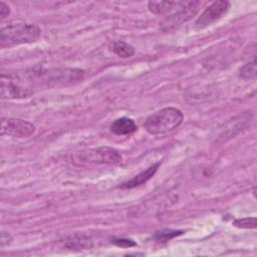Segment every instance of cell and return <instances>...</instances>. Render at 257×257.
I'll return each instance as SVG.
<instances>
[{
    "label": "cell",
    "mask_w": 257,
    "mask_h": 257,
    "mask_svg": "<svg viewBox=\"0 0 257 257\" xmlns=\"http://www.w3.org/2000/svg\"><path fill=\"white\" fill-rule=\"evenodd\" d=\"M183 112L176 107H165L149 115L144 127L151 135H164L177 128L183 121Z\"/></svg>",
    "instance_id": "obj_1"
},
{
    "label": "cell",
    "mask_w": 257,
    "mask_h": 257,
    "mask_svg": "<svg viewBox=\"0 0 257 257\" xmlns=\"http://www.w3.org/2000/svg\"><path fill=\"white\" fill-rule=\"evenodd\" d=\"M41 35V29L34 24L12 23L2 27L0 45L2 48L22 43L36 41Z\"/></svg>",
    "instance_id": "obj_2"
},
{
    "label": "cell",
    "mask_w": 257,
    "mask_h": 257,
    "mask_svg": "<svg viewBox=\"0 0 257 257\" xmlns=\"http://www.w3.org/2000/svg\"><path fill=\"white\" fill-rule=\"evenodd\" d=\"M75 160L85 164H117L121 162V155L112 148L98 147L75 155Z\"/></svg>",
    "instance_id": "obj_3"
},
{
    "label": "cell",
    "mask_w": 257,
    "mask_h": 257,
    "mask_svg": "<svg viewBox=\"0 0 257 257\" xmlns=\"http://www.w3.org/2000/svg\"><path fill=\"white\" fill-rule=\"evenodd\" d=\"M35 132L31 122L17 117H2L1 135L14 138H28Z\"/></svg>",
    "instance_id": "obj_4"
},
{
    "label": "cell",
    "mask_w": 257,
    "mask_h": 257,
    "mask_svg": "<svg viewBox=\"0 0 257 257\" xmlns=\"http://www.w3.org/2000/svg\"><path fill=\"white\" fill-rule=\"evenodd\" d=\"M230 3L225 0L215 1L210 6H208L201 16L197 19L195 26L199 29L205 28L217 22L221 19L229 10Z\"/></svg>",
    "instance_id": "obj_5"
},
{
    "label": "cell",
    "mask_w": 257,
    "mask_h": 257,
    "mask_svg": "<svg viewBox=\"0 0 257 257\" xmlns=\"http://www.w3.org/2000/svg\"><path fill=\"white\" fill-rule=\"evenodd\" d=\"M202 3L199 1L186 2V4L181 9H179L176 14L172 15L170 18H167V20L163 24L170 29V27L173 25H179L182 22L187 21L198 11V7Z\"/></svg>",
    "instance_id": "obj_6"
},
{
    "label": "cell",
    "mask_w": 257,
    "mask_h": 257,
    "mask_svg": "<svg viewBox=\"0 0 257 257\" xmlns=\"http://www.w3.org/2000/svg\"><path fill=\"white\" fill-rule=\"evenodd\" d=\"M160 165H161V162H158V163L152 165L151 167H149L145 171H143L140 174H138L137 176H135L130 181L123 183L120 186V188L121 189H133V188H136V187H138L140 185L145 184L147 181H149L156 174V172L158 171Z\"/></svg>",
    "instance_id": "obj_7"
},
{
    "label": "cell",
    "mask_w": 257,
    "mask_h": 257,
    "mask_svg": "<svg viewBox=\"0 0 257 257\" xmlns=\"http://www.w3.org/2000/svg\"><path fill=\"white\" fill-rule=\"evenodd\" d=\"M110 132L117 136H130L137 131L136 122L128 117H120L111 122Z\"/></svg>",
    "instance_id": "obj_8"
},
{
    "label": "cell",
    "mask_w": 257,
    "mask_h": 257,
    "mask_svg": "<svg viewBox=\"0 0 257 257\" xmlns=\"http://www.w3.org/2000/svg\"><path fill=\"white\" fill-rule=\"evenodd\" d=\"M186 2H180V1H150L148 3V8L149 10L158 15H163L166 13H169L173 10H179L182 8Z\"/></svg>",
    "instance_id": "obj_9"
},
{
    "label": "cell",
    "mask_w": 257,
    "mask_h": 257,
    "mask_svg": "<svg viewBox=\"0 0 257 257\" xmlns=\"http://www.w3.org/2000/svg\"><path fill=\"white\" fill-rule=\"evenodd\" d=\"M117 56L119 57H123V58H126V57H131L135 54V48L124 42V41H121V40H117V41H114L111 45V48H110Z\"/></svg>",
    "instance_id": "obj_10"
},
{
    "label": "cell",
    "mask_w": 257,
    "mask_h": 257,
    "mask_svg": "<svg viewBox=\"0 0 257 257\" xmlns=\"http://www.w3.org/2000/svg\"><path fill=\"white\" fill-rule=\"evenodd\" d=\"M239 76L243 79H251L256 76V61L253 57L252 61L244 64L239 70Z\"/></svg>",
    "instance_id": "obj_11"
},
{
    "label": "cell",
    "mask_w": 257,
    "mask_h": 257,
    "mask_svg": "<svg viewBox=\"0 0 257 257\" xmlns=\"http://www.w3.org/2000/svg\"><path fill=\"white\" fill-rule=\"evenodd\" d=\"M183 231L181 230H173V229H164L155 233L154 238L158 241H168L172 238H175L179 235H182Z\"/></svg>",
    "instance_id": "obj_12"
},
{
    "label": "cell",
    "mask_w": 257,
    "mask_h": 257,
    "mask_svg": "<svg viewBox=\"0 0 257 257\" xmlns=\"http://www.w3.org/2000/svg\"><path fill=\"white\" fill-rule=\"evenodd\" d=\"M237 228L242 229H255L256 228V218L255 217H246L241 219H236L232 223Z\"/></svg>",
    "instance_id": "obj_13"
},
{
    "label": "cell",
    "mask_w": 257,
    "mask_h": 257,
    "mask_svg": "<svg viewBox=\"0 0 257 257\" xmlns=\"http://www.w3.org/2000/svg\"><path fill=\"white\" fill-rule=\"evenodd\" d=\"M111 243L118 246V247H123V248H127V247H133L136 246L137 243L134 242L131 239H125V238H121V239H113L111 240Z\"/></svg>",
    "instance_id": "obj_14"
},
{
    "label": "cell",
    "mask_w": 257,
    "mask_h": 257,
    "mask_svg": "<svg viewBox=\"0 0 257 257\" xmlns=\"http://www.w3.org/2000/svg\"><path fill=\"white\" fill-rule=\"evenodd\" d=\"M9 13H10L9 6L5 2L1 1L0 2V17H1V20L6 18L9 15Z\"/></svg>",
    "instance_id": "obj_15"
}]
</instances>
